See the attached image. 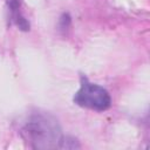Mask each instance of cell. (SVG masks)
<instances>
[{
    "label": "cell",
    "mask_w": 150,
    "mask_h": 150,
    "mask_svg": "<svg viewBox=\"0 0 150 150\" xmlns=\"http://www.w3.org/2000/svg\"><path fill=\"white\" fill-rule=\"evenodd\" d=\"M74 102L87 109L103 111L107 110L111 104L109 93L101 86L91 83L86 76H81L80 89L74 95Z\"/></svg>",
    "instance_id": "cell-1"
},
{
    "label": "cell",
    "mask_w": 150,
    "mask_h": 150,
    "mask_svg": "<svg viewBox=\"0 0 150 150\" xmlns=\"http://www.w3.org/2000/svg\"><path fill=\"white\" fill-rule=\"evenodd\" d=\"M26 139L34 142L36 148H50L52 142L61 141L55 121H49L46 116H34L25 127Z\"/></svg>",
    "instance_id": "cell-2"
},
{
    "label": "cell",
    "mask_w": 150,
    "mask_h": 150,
    "mask_svg": "<svg viewBox=\"0 0 150 150\" xmlns=\"http://www.w3.org/2000/svg\"><path fill=\"white\" fill-rule=\"evenodd\" d=\"M9 7H11V11H12V18L15 21L16 26L20 29H22V30H28L29 29V23L20 14V11H19V1L18 0H9Z\"/></svg>",
    "instance_id": "cell-3"
}]
</instances>
